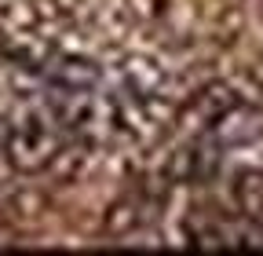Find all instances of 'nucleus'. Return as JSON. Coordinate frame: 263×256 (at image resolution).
<instances>
[{"instance_id": "1", "label": "nucleus", "mask_w": 263, "mask_h": 256, "mask_svg": "<svg viewBox=\"0 0 263 256\" xmlns=\"http://www.w3.org/2000/svg\"><path fill=\"white\" fill-rule=\"evenodd\" d=\"M62 150H66L62 128L55 124V117L48 114L44 103H41V110L26 114L4 132V161L22 176H37L44 169H55Z\"/></svg>"}, {"instance_id": "2", "label": "nucleus", "mask_w": 263, "mask_h": 256, "mask_svg": "<svg viewBox=\"0 0 263 256\" xmlns=\"http://www.w3.org/2000/svg\"><path fill=\"white\" fill-rule=\"evenodd\" d=\"M234 110H241V95L230 84H223V81H212L205 88H197L186 99V106L176 110V121L194 128V132H209V128L216 132Z\"/></svg>"}, {"instance_id": "3", "label": "nucleus", "mask_w": 263, "mask_h": 256, "mask_svg": "<svg viewBox=\"0 0 263 256\" xmlns=\"http://www.w3.org/2000/svg\"><path fill=\"white\" fill-rule=\"evenodd\" d=\"M41 77H44V84H59V88H88V92H95L99 81H103V70H99L91 59H84V55L55 51V59L44 66Z\"/></svg>"}, {"instance_id": "4", "label": "nucleus", "mask_w": 263, "mask_h": 256, "mask_svg": "<svg viewBox=\"0 0 263 256\" xmlns=\"http://www.w3.org/2000/svg\"><path fill=\"white\" fill-rule=\"evenodd\" d=\"M146 216H150L146 198L128 194V198H121V202L110 205V212L103 220V234L106 238H128V234H136L143 223H146Z\"/></svg>"}, {"instance_id": "5", "label": "nucleus", "mask_w": 263, "mask_h": 256, "mask_svg": "<svg viewBox=\"0 0 263 256\" xmlns=\"http://www.w3.org/2000/svg\"><path fill=\"white\" fill-rule=\"evenodd\" d=\"M230 194H234V205L238 212L256 223V227H263V172L259 169H245L234 176V183H230Z\"/></svg>"}, {"instance_id": "6", "label": "nucleus", "mask_w": 263, "mask_h": 256, "mask_svg": "<svg viewBox=\"0 0 263 256\" xmlns=\"http://www.w3.org/2000/svg\"><path fill=\"white\" fill-rule=\"evenodd\" d=\"M186 245L190 249H227L230 245V234L227 227H219V223H209V220H190L186 223Z\"/></svg>"}, {"instance_id": "7", "label": "nucleus", "mask_w": 263, "mask_h": 256, "mask_svg": "<svg viewBox=\"0 0 263 256\" xmlns=\"http://www.w3.org/2000/svg\"><path fill=\"white\" fill-rule=\"evenodd\" d=\"M26 4L44 22H73L84 11V0H26Z\"/></svg>"}, {"instance_id": "8", "label": "nucleus", "mask_w": 263, "mask_h": 256, "mask_svg": "<svg viewBox=\"0 0 263 256\" xmlns=\"http://www.w3.org/2000/svg\"><path fill=\"white\" fill-rule=\"evenodd\" d=\"M0 59H4V55H0Z\"/></svg>"}]
</instances>
